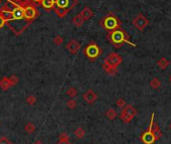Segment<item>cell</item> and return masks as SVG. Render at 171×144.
<instances>
[{"label":"cell","mask_w":171,"mask_h":144,"mask_svg":"<svg viewBox=\"0 0 171 144\" xmlns=\"http://www.w3.org/2000/svg\"><path fill=\"white\" fill-rule=\"evenodd\" d=\"M30 1H31L32 3H33L35 6H36V5H40V3H41V1H42V0H30Z\"/></svg>","instance_id":"cell-31"},{"label":"cell","mask_w":171,"mask_h":144,"mask_svg":"<svg viewBox=\"0 0 171 144\" xmlns=\"http://www.w3.org/2000/svg\"><path fill=\"white\" fill-rule=\"evenodd\" d=\"M79 14L81 15L82 17L85 19V21H86V20H89L90 18L93 17V16H94V11L92 10V8L86 6L84 9H83L81 12L79 13Z\"/></svg>","instance_id":"cell-12"},{"label":"cell","mask_w":171,"mask_h":144,"mask_svg":"<svg viewBox=\"0 0 171 144\" xmlns=\"http://www.w3.org/2000/svg\"><path fill=\"white\" fill-rule=\"evenodd\" d=\"M170 82H171V77H170Z\"/></svg>","instance_id":"cell-33"},{"label":"cell","mask_w":171,"mask_h":144,"mask_svg":"<svg viewBox=\"0 0 171 144\" xmlns=\"http://www.w3.org/2000/svg\"><path fill=\"white\" fill-rule=\"evenodd\" d=\"M67 48L71 54H77L80 49H81V44L76 40H71L70 43L67 44Z\"/></svg>","instance_id":"cell-10"},{"label":"cell","mask_w":171,"mask_h":144,"mask_svg":"<svg viewBox=\"0 0 171 144\" xmlns=\"http://www.w3.org/2000/svg\"><path fill=\"white\" fill-rule=\"evenodd\" d=\"M117 106L119 107V108H121V109H123L124 107L126 106V102H125V100L124 99H122V98H120V99H118L117 100Z\"/></svg>","instance_id":"cell-24"},{"label":"cell","mask_w":171,"mask_h":144,"mask_svg":"<svg viewBox=\"0 0 171 144\" xmlns=\"http://www.w3.org/2000/svg\"><path fill=\"white\" fill-rule=\"evenodd\" d=\"M122 57L116 52H111L107 59L105 60V63L103 65V69L110 75H114L117 73V68L122 63Z\"/></svg>","instance_id":"cell-4"},{"label":"cell","mask_w":171,"mask_h":144,"mask_svg":"<svg viewBox=\"0 0 171 144\" xmlns=\"http://www.w3.org/2000/svg\"><path fill=\"white\" fill-rule=\"evenodd\" d=\"M57 144H71L70 139H59Z\"/></svg>","instance_id":"cell-29"},{"label":"cell","mask_w":171,"mask_h":144,"mask_svg":"<svg viewBox=\"0 0 171 144\" xmlns=\"http://www.w3.org/2000/svg\"><path fill=\"white\" fill-rule=\"evenodd\" d=\"M67 105H68V107L70 108V109H74V108L77 107V102L74 101V99H71V100H68V101Z\"/></svg>","instance_id":"cell-23"},{"label":"cell","mask_w":171,"mask_h":144,"mask_svg":"<svg viewBox=\"0 0 171 144\" xmlns=\"http://www.w3.org/2000/svg\"><path fill=\"white\" fill-rule=\"evenodd\" d=\"M35 102H36V99H35V97L34 96H28L26 98V103L30 105V106H32V105H34L35 104Z\"/></svg>","instance_id":"cell-22"},{"label":"cell","mask_w":171,"mask_h":144,"mask_svg":"<svg viewBox=\"0 0 171 144\" xmlns=\"http://www.w3.org/2000/svg\"><path fill=\"white\" fill-rule=\"evenodd\" d=\"M0 15L15 35H20L30 24L24 17L23 8L15 0H6V3L0 8Z\"/></svg>","instance_id":"cell-1"},{"label":"cell","mask_w":171,"mask_h":144,"mask_svg":"<svg viewBox=\"0 0 171 144\" xmlns=\"http://www.w3.org/2000/svg\"><path fill=\"white\" fill-rule=\"evenodd\" d=\"M107 37H108V40H110V43L114 44L115 46H117V48H119V46H121L124 43H128L132 46H136V44L131 43L130 40H129L128 34H127L123 29L118 28V29L113 30V31H110L108 32Z\"/></svg>","instance_id":"cell-2"},{"label":"cell","mask_w":171,"mask_h":144,"mask_svg":"<svg viewBox=\"0 0 171 144\" xmlns=\"http://www.w3.org/2000/svg\"><path fill=\"white\" fill-rule=\"evenodd\" d=\"M67 95H68V97H71V99H74V97L78 95V90H77L76 88H74V87L68 88V90L67 91Z\"/></svg>","instance_id":"cell-20"},{"label":"cell","mask_w":171,"mask_h":144,"mask_svg":"<svg viewBox=\"0 0 171 144\" xmlns=\"http://www.w3.org/2000/svg\"><path fill=\"white\" fill-rule=\"evenodd\" d=\"M170 129H171V125H170Z\"/></svg>","instance_id":"cell-34"},{"label":"cell","mask_w":171,"mask_h":144,"mask_svg":"<svg viewBox=\"0 0 171 144\" xmlns=\"http://www.w3.org/2000/svg\"><path fill=\"white\" fill-rule=\"evenodd\" d=\"M0 144H12V143H11V141L8 139L7 137L2 136L1 138H0Z\"/></svg>","instance_id":"cell-26"},{"label":"cell","mask_w":171,"mask_h":144,"mask_svg":"<svg viewBox=\"0 0 171 144\" xmlns=\"http://www.w3.org/2000/svg\"><path fill=\"white\" fill-rule=\"evenodd\" d=\"M148 23H149V22L147 20V18H146L143 14H138L136 16V18L133 20L134 26L136 27L137 29H139V30L144 29L145 27L148 25Z\"/></svg>","instance_id":"cell-8"},{"label":"cell","mask_w":171,"mask_h":144,"mask_svg":"<svg viewBox=\"0 0 171 144\" xmlns=\"http://www.w3.org/2000/svg\"><path fill=\"white\" fill-rule=\"evenodd\" d=\"M9 81H10V84H11V87H13V86H15L18 83V78L16 76H11L9 77Z\"/></svg>","instance_id":"cell-25"},{"label":"cell","mask_w":171,"mask_h":144,"mask_svg":"<svg viewBox=\"0 0 171 144\" xmlns=\"http://www.w3.org/2000/svg\"><path fill=\"white\" fill-rule=\"evenodd\" d=\"M63 43V40L62 37H59V35H57V37H56V38H54V43L57 44V46H60Z\"/></svg>","instance_id":"cell-27"},{"label":"cell","mask_w":171,"mask_h":144,"mask_svg":"<svg viewBox=\"0 0 171 144\" xmlns=\"http://www.w3.org/2000/svg\"><path fill=\"white\" fill-rule=\"evenodd\" d=\"M160 85H161V82H160V80L157 79V78H154L152 81L150 82V86L153 89H158L160 87Z\"/></svg>","instance_id":"cell-21"},{"label":"cell","mask_w":171,"mask_h":144,"mask_svg":"<svg viewBox=\"0 0 171 144\" xmlns=\"http://www.w3.org/2000/svg\"><path fill=\"white\" fill-rule=\"evenodd\" d=\"M4 25H6V22H5L4 18L2 17L1 15H0V28H2Z\"/></svg>","instance_id":"cell-30"},{"label":"cell","mask_w":171,"mask_h":144,"mask_svg":"<svg viewBox=\"0 0 171 144\" xmlns=\"http://www.w3.org/2000/svg\"><path fill=\"white\" fill-rule=\"evenodd\" d=\"M84 54H86V57L91 60H94L96 59H98L102 54V49L100 48V46H98L95 41H91L84 49Z\"/></svg>","instance_id":"cell-6"},{"label":"cell","mask_w":171,"mask_h":144,"mask_svg":"<svg viewBox=\"0 0 171 144\" xmlns=\"http://www.w3.org/2000/svg\"><path fill=\"white\" fill-rule=\"evenodd\" d=\"M41 7L43 8L46 11H51V10H54V0H42L41 1Z\"/></svg>","instance_id":"cell-13"},{"label":"cell","mask_w":171,"mask_h":144,"mask_svg":"<svg viewBox=\"0 0 171 144\" xmlns=\"http://www.w3.org/2000/svg\"><path fill=\"white\" fill-rule=\"evenodd\" d=\"M157 65H158L162 70H164V69H166L167 66H169V60H168L166 57H161V59L157 62Z\"/></svg>","instance_id":"cell-16"},{"label":"cell","mask_w":171,"mask_h":144,"mask_svg":"<svg viewBox=\"0 0 171 144\" xmlns=\"http://www.w3.org/2000/svg\"><path fill=\"white\" fill-rule=\"evenodd\" d=\"M84 22H85V19L83 18L80 14L76 15V16H74V18L73 19V23H74L77 27H81L83 24H84Z\"/></svg>","instance_id":"cell-15"},{"label":"cell","mask_w":171,"mask_h":144,"mask_svg":"<svg viewBox=\"0 0 171 144\" xmlns=\"http://www.w3.org/2000/svg\"><path fill=\"white\" fill-rule=\"evenodd\" d=\"M136 113L137 111L133 106H131V105H126L122 109V111H121L120 119L123 122H125V123H129V122L135 117Z\"/></svg>","instance_id":"cell-7"},{"label":"cell","mask_w":171,"mask_h":144,"mask_svg":"<svg viewBox=\"0 0 171 144\" xmlns=\"http://www.w3.org/2000/svg\"><path fill=\"white\" fill-rule=\"evenodd\" d=\"M83 98L86 102H87L88 104L92 105L95 103L96 101H97L98 99V95L96 94L92 89H89V90H87V92H86L84 95H83Z\"/></svg>","instance_id":"cell-9"},{"label":"cell","mask_w":171,"mask_h":144,"mask_svg":"<svg viewBox=\"0 0 171 144\" xmlns=\"http://www.w3.org/2000/svg\"><path fill=\"white\" fill-rule=\"evenodd\" d=\"M141 140L144 142L145 144H152L154 142V140H155V136H154V134L152 132L149 130V131L145 132L144 134L141 136Z\"/></svg>","instance_id":"cell-11"},{"label":"cell","mask_w":171,"mask_h":144,"mask_svg":"<svg viewBox=\"0 0 171 144\" xmlns=\"http://www.w3.org/2000/svg\"><path fill=\"white\" fill-rule=\"evenodd\" d=\"M74 135H76V137L78 138V139H83V138L85 137V135H86L85 129H83L82 127L77 128L76 130H74Z\"/></svg>","instance_id":"cell-17"},{"label":"cell","mask_w":171,"mask_h":144,"mask_svg":"<svg viewBox=\"0 0 171 144\" xmlns=\"http://www.w3.org/2000/svg\"><path fill=\"white\" fill-rule=\"evenodd\" d=\"M24 130H25L28 134H31V133H33L35 131V125L33 123H31V122H28V123H26L25 125H24Z\"/></svg>","instance_id":"cell-18"},{"label":"cell","mask_w":171,"mask_h":144,"mask_svg":"<svg viewBox=\"0 0 171 144\" xmlns=\"http://www.w3.org/2000/svg\"><path fill=\"white\" fill-rule=\"evenodd\" d=\"M78 4V0H54V11L59 17L62 18Z\"/></svg>","instance_id":"cell-3"},{"label":"cell","mask_w":171,"mask_h":144,"mask_svg":"<svg viewBox=\"0 0 171 144\" xmlns=\"http://www.w3.org/2000/svg\"><path fill=\"white\" fill-rule=\"evenodd\" d=\"M33 144H43V143H42V142H41V141H39V140H37V141H35V142H34Z\"/></svg>","instance_id":"cell-32"},{"label":"cell","mask_w":171,"mask_h":144,"mask_svg":"<svg viewBox=\"0 0 171 144\" xmlns=\"http://www.w3.org/2000/svg\"><path fill=\"white\" fill-rule=\"evenodd\" d=\"M59 139H70V136H68V133L62 132V133H60V134H59Z\"/></svg>","instance_id":"cell-28"},{"label":"cell","mask_w":171,"mask_h":144,"mask_svg":"<svg viewBox=\"0 0 171 144\" xmlns=\"http://www.w3.org/2000/svg\"><path fill=\"white\" fill-rule=\"evenodd\" d=\"M101 26L103 27L107 32H110L115 29L120 28L121 21L115 14H113V13H108V14L105 15L103 19L101 20Z\"/></svg>","instance_id":"cell-5"},{"label":"cell","mask_w":171,"mask_h":144,"mask_svg":"<svg viewBox=\"0 0 171 144\" xmlns=\"http://www.w3.org/2000/svg\"><path fill=\"white\" fill-rule=\"evenodd\" d=\"M117 112H116L115 109H109L106 112V116L108 117L110 120H114V119L117 118Z\"/></svg>","instance_id":"cell-19"},{"label":"cell","mask_w":171,"mask_h":144,"mask_svg":"<svg viewBox=\"0 0 171 144\" xmlns=\"http://www.w3.org/2000/svg\"><path fill=\"white\" fill-rule=\"evenodd\" d=\"M0 88L3 91H7L9 88H11V84H10L9 78L8 77H3L0 80Z\"/></svg>","instance_id":"cell-14"}]
</instances>
